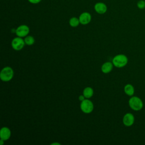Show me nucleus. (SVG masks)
<instances>
[{
	"mask_svg": "<svg viewBox=\"0 0 145 145\" xmlns=\"http://www.w3.org/2000/svg\"><path fill=\"white\" fill-rule=\"evenodd\" d=\"M129 105L133 110L135 111L140 110L143 107L142 100L137 96H132L129 100Z\"/></svg>",
	"mask_w": 145,
	"mask_h": 145,
	"instance_id": "nucleus-1",
	"label": "nucleus"
},
{
	"mask_svg": "<svg viewBox=\"0 0 145 145\" xmlns=\"http://www.w3.org/2000/svg\"><path fill=\"white\" fill-rule=\"evenodd\" d=\"M127 57L124 54H118L112 60V63L113 65L118 68L126 66L127 63Z\"/></svg>",
	"mask_w": 145,
	"mask_h": 145,
	"instance_id": "nucleus-2",
	"label": "nucleus"
},
{
	"mask_svg": "<svg viewBox=\"0 0 145 145\" xmlns=\"http://www.w3.org/2000/svg\"><path fill=\"white\" fill-rule=\"evenodd\" d=\"M14 76V71L10 67L7 66L2 69L0 72V78L3 82H8Z\"/></svg>",
	"mask_w": 145,
	"mask_h": 145,
	"instance_id": "nucleus-3",
	"label": "nucleus"
},
{
	"mask_svg": "<svg viewBox=\"0 0 145 145\" xmlns=\"http://www.w3.org/2000/svg\"><path fill=\"white\" fill-rule=\"evenodd\" d=\"M80 109L85 113H90L93 109V104L91 101L86 99L81 101Z\"/></svg>",
	"mask_w": 145,
	"mask_h": 145,
	"instance_id": "nucleus-4",
	"label": "nucleus"
},
{
	"mask_svg": "<svg viewBox=\"0 0 145 145\" xmlns=\"http://www.w3.org/2000/svg\"><path fill=\"white\" fill-rule=\"evenodd\" d=\"M24 40H23L20 37H17L14 38L11 42V46L12 48L15 50H20L24 46L25 44Z\"/></svg>",
	"mask_w": 145,
	"mask_h": 145,
	"instance_id": "nucleus-5",
	"label": "nucleus"
},
{
	"mask_svg": "<svg viewBox=\"0 0 145 145\" xmlns=\"http://www.w3.org/2000/svg\"><path fill=\"white\" fill-rule=\"evenodd\" d=\"M29 32V27L25 24L19 25L16 29L15 33L18 37H23L27 36Z\"/></svg>",
	"mask_w": 145,
	"mask_h": 145,
	"instance_id": "nucleus-6",
	"label": "nucleus"
},
{
	"mask_svg": "<svg viewBox=\"0 0 145 145\" xmlns=\"http://www.w3.org/2000/svg\"><path fill=\"white\" fill-rule=\"evenodd\" d=\"M134 116L130 113H127L123 117V123L126 126H130L134 122Z\"/></svg>",
	"mask_w": 145,
	"mask_h": 145,
	"instance_id": "nucleus-7",
	"label": "nucleus"
},
{
	"mask_svg": "<svg viewBox=\"0 0 145 145\" xmlns=\"http://www.w3.org/2000/svg\"><path fill=\"white\" fill-rule=\"evenodd\" d=\"M79 19L80 24L83 25H86L91 22V15L88 12H83L80 15Z\"/></svg>",
	"mask_w": 145,
	"mask_h": 145,
	"instance_id": "nucleus-8",
	"label": "nucleus"
},
{
	"mask_svg": "<svg viewBox=\"0 0 145 145\" xmlns=\"http://www.w3.org/2000/svg\"><path fill=\"white\" fill-rule=\"evenodd\" d=\"M95 11L99 14H104L107 11V6L103 2H97L94 6Z\"/></svg>",
	"mask_w": 145,
	"mask_h": 145,
	"instance_id": "nucleus-9",
	"label": "nucleus"
},
{
	"mask_svg": "<svg viewBox=\"0 0 145 145\" xmlns=\"http://www.w3.org/2000/svg\"><path fill=\"white\" fill-rule=\"evenodd\" d=\"M11 131L7 127H3L0 130V138L3 140H7L10 138Z\"/></svg>",
	"mask_w": 145,
	"mask_h": 145,
	"instance_id": "nucleus-10",
	"label": "nucleus"
},
{
	"mask_svg": "<svg viewBox=\"0 0 145 145\" xmlns=\"http://www.w3.org/2000/svg\"><path fill=\"white\" fill-rule=\"evenodd\" d=\"M113 64L110 62H106L104 63L101 66V71L105 74H108L113 69Z\"/></svg>",
	"mask_w": 145,
	"mask_h": 145,
	"instance_id": "nucleus-11",
	"label": "nucleus"
},
{
	"mask_svg": "<svg viewBox=\"0 0 145 145\" xmlns=\"http://www.w3.org/2000/svg\"><path fill=\"white\" fill-rule=\"evenodd\" d=\"M124 91L127 95L132 96L134 93V88L133 85L130 84H127L124 87Z\"/></svg>",
	"mask_w": 145,
	"mask_h": 145,
	"instance_id": "nucleus-12",
	"label": "nucleus"
},
{
	"mask_svg": "<svg viewBox=\"0 0 145 145\" xmlns=\"http://www.w3.org/2000/svg\"><path fill=\"white\" fill-rule=\"evenodd\" d=\"M83 95L86 99H89L93 95V90L92 88L87 87L85 88L83 92Z\"/></svg>",
	"mask_w": 145,
	"mask_h": 145,
	"instance_id": "nucleus-13",
	"label": "nucleus"
},
{
	"mask_svg": "<svg viewBox=\"0 0 145 145\" xmlns=\"http://www.w3.org/2000/svg\"><path fill=\"white\" fill-rule=\"evenodd\" d=\"M79 23H80L79 19L76 17H72L69 20V24L72 27H76L78 26Z\"/></svg>",
	"mask_w": 145,
	"mask_h": 145,
	"instance_id": "nucleus-14",
	"label": "nucleus"
},
{
	"mask_svg": "<svg viewBox=\"0 0 145 145\" xmlns=\"http://www.w3.org/2000/svg\"><path fill=\"white\" fill-rule=\"evenodd\" d=\"M25 43L28 45H32L35 42V39L31 36H27L24 39Z\"/></svg>",
	"mask_w": 145,
	"mask_h": 145,
	"instance_id": "nucleus-15",
	"label": "nucleus"
},
{
	"mask_svg": "<svg viewBox=\"0 0 145 145\" xmlns=\"http://www.w3.org/2000/svg\"><path fill=\"white\" fill-rule=\"evenodd\" d=\"M137 7L139 9H144L145 8V1L144 0H139L137 3Z\"/></svg>",
	"mask_w": 145,
	"mask_h": 145,
	"instance_id": "nucleus-16",
	"label": "nucleus"
},
{
	"mask_svg": "<svg viewBox=\"0 0 145 145\" xmlns=\"http://www.w3.org/2000/svg\"><path fill=\"white\" fill-rule=\"evenodd\" d=\"M41 0H28L29 2L32 4H37L41 2Z\"/></svg>",
	"mask_w": 145,
	"mask_h": 145,
	"instance_id": "nucleus-17",
	"label": "nucleus"
},
{
	"mask_svg": "<svg viewBox=\"0 0 145 145\" xmlns=\"http://www.w3.org/2000/svg\"><path fill=\"white\" fill-rule=\"evenodd\" d=\"M85 97H84V96L83 95H80L79 96V100L80 101H83L84 99H85Z\"/></svg>",
	"mask_w": 145,
	"mask_h": 145,
	"instance_id": "nucleus-18",
	"label": "nucleus"
},
{
	"mask_svg": "<svg viewBox=\"0 0 145 145\" xmlns=\"http://www.w3.org/2000/svg\"><path fill=\"white\" fill-rule=\"evenodd\" d=\"M5 140H3V139H1V140H0V144H1V145H2L3 144V142H4Z\"/></svg>",
	"mask_w": 145,
	"mask_h": 145,
	"instance_id": "nucleus-19",
	"label": "nucleus"
},
{
	"mask_svg": "<svg viewBox=\"0 0 145 145\" xmlns=\"http://www.w3.org/2000/svg\"><path fill=\"white\" fill-rule=\"evenodd\" d=\"M52 144H58V145H59L60 143H52Z\"/></svg>",
	"mask_w": 145,
	"mask_h": 145,
	"instance_id": "nucleus-20",
	"label": "nucleus"
},
{
	"mask_svg": "<svg viewBox=\"0 0 145 145\" xmlns=\"http://www.w3.org/2000/svg\"><path fill=\"white\" fill-rule=\"evenodd\" d=\"M144 1H145V0H144Z\"/></svg>",
	"mask_w": 145,
	"mask_h": 145,
	"instance_id": "nucleus-21",
	"label": "nucleus"
}]
</instances>
